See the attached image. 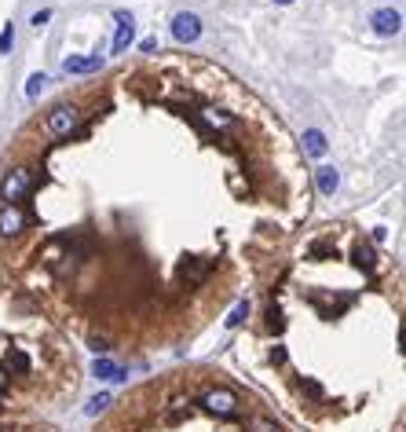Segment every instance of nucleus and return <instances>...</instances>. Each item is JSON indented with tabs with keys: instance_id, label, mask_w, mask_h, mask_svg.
Returning <instances> with one entry per match:
<instances>
[{
	"instance_id": "1",
	"label": "nucleus",
	"mask_w": 406,
	"mask_h": 432,
	"mask_svg": "<svg viewBox=\"0 0 406 432\" xmlns=\"http://www.w3.org/2000/svg\"><path fill=\"white\" fill-rule=\"evenodd\" d=\"M29 190H34V172H29L26 165L8 169V172H4V180H0V198H8L11 205L19 202V198H26Z\"/></svg>"
},
{
	"instance_id": "2",
	"label": "nucleus",
	"mask_w": 406,
	"mask_h": 432,
	"mask_svg": "<svg viewBox=\"0 0 406 432\" xmlns=\"http://www.w3.org/2000/svg\"><path fill=\"white\" fill-rule=\"evenodd\" d=\"M77 125H80V110L70 106V103H62V106H55L52 114H48V132L59 136V139H66Z\"/></svg>"
},
{
	"instance_id": "3",
	"label": "nucleus",
	"mask_w": 406,
	"mask_h": 432,
	"mask_svg": "<svg viewBox=\"0 0 406 432\" xmlns=\"http://www.w3.org/2000/svg\"><path fill=\"white\" fill-rule=\"evenodd\" d=\"M202 403H205V410H213L216 418H234L238 414V396L231 389H209L202 396Z\"/></svg>"
},
{
	"instance_id": "4",
	"label": "nucleus",
	"mask_w": 406,
	"mask_h": 432,
	"mask_svg": "<svg viewBox=\"0 0 406 432\" xmlns=\"http://www.w3.org/2000/svg\"><path fill=\"white\" fill-rule=\"evenodd\" d=\"M172 37L180 41V44H194L202 37V22H198V15H190V11H180L172 19Z\"/></svg>"
},
{
	"instance_id": "5",
	"label": "nucleus",
	"mask_w": 406,
	"mask_h": 432,
	"mask_svg": "<svg viewBox=\"0 0 406 432\" xmlns=\"http://www.w3.org/2000/svg\"><path fill=\"white\" fill-rule=\"evenodd\" d=\"M373 34H381V37H396L399 29H402V15L396 8H381V11H373Z\"/></svg>"
},
{
	"instance_id": "6",
	"label": "nucleus",
	"mask_w": 406,
	"mask_h": 432,
	"mask_svg": "<svg viewBox=\"0 0 406 432\" xmlns=\"http://www.w3.org/2000/svg\"><path fill=\"white\" fill-rule=\"evenodd\" d=\"M22 228H26V216H22L19 205H11V202L0 205V235L15 238V235H22Z\"/></svg>"
},
{
	"instance_id": "7",
	"label": "nucleus",
	"mask_w": 406,
	"mask_h": 432,
	"mask_svg": "<svg viewBox=\"0 0 406 432\" xmlns=\"http://www.w3.org/2000/svg\"><path fill=\"white\" fill-rule=\"evenodd\" d=\"M209 271H213V260L209 257H187L183 264H180V279L187 282V286H198Z\"/></svg>"
},
{
	"instance_id": "8",
	"label": "nucleus",
	"mask_w": 406,
	"mask_h": 432,
	"mask_svg": "<svg viewBox=\"0 0 406 432\" xmlns=\"http://www.w3.org/2000/svg\"><path fill=\"white\" fill-rule=\"evenodd\" d=\"M136 37V19L128 11H118V34H113V52H128V44Z\"/></svg>"
},
{
	"instance_id": "9",
	"label": "nucleus",
	"mask_w": 406,
	"mask_h": 432,
	"mask_svg": "<svg viewBox=\"0 0 406 432\" xmlns=\"http://www.w3.org/2000/svg\"><path fill=\"white\" fill-rule=\"evenodd\" d=\"M103 67V55L99 52H92V55H70L66 62H62V70L66 74H92V70H99Z\"/></svg>"
},
{
	"instance_id": "10",
	"label": "nucleus",
	"mask_w": 406,
	"mask_h": 432,
	"mask_svg": "<svg viewBox=\"0 0 406 432\" xmlns=\"http://www.w3.org/2000/svg\"><path fill=\"white\" fill-rule=\"evenodd\" d=\"M315 180H318V190H322V195H326V198H330V195H333V190L340 187V172H337L333 165H322V169L315 172Z\"/></svg>"
},
{
	"instance_id": "11",
	"label": "nucleus",
	"mask_w": 406,
	"mask_h": 432,
	"mask_svg": "<svg viewBox=\"0 0 406 432\" xmlns=\"http://www.w3.org/2000/svg\"><path fill=\"white\" fill-rule=\"evenodd\" d=\"M304 151L312 158H322V154H326V136H322L318 129H307L304 132Z\"/></svg>"
},
{
	"instance_id": "12",
	"label": "nucleus",
	"mask_w": 406,
	"mask_h": 432,
	"mask_svg": "<svg viewBox=\"0 0 406 432\" xmlns=\"http://www.w3.org/2000/svg\"><path fill=\"white\" fill-rule=\"evenodd\" d=\"M95 377H99V381H121L125 370L118 363H110V359H95Z\"/></svg>"
},
{
	"instance_id": "13",
	"label": "nucleus",
	"mask_w": 406,
	"mask_h": 432,
	"mask_svg": "<svg viewBox=\"0 0 406 432\" xmlns=\"http://www.w3.org/2000/svg\"><path fill=\"white\" fill-rule=\"evenodd\" d=\"M249 319V300H238L234 308H231V315H227V330H234V326H241Z\"/></svg>"
},
{
	"instance_id": "14",
	"label": "nucleus",
	"mask_w": 406,
	"mask_h": 432,
	"mask_svg": "<svg viewBox=\"0 0 406 432\" xmlns=\"http://www.w3.org/2000/svg\"><path fill=\"white\" fill-rule=\"evenodd\" d=\"M249 432H282V428L274 425L271 418H253V421H249Z\"/></svg>"
},
{
	"instance_id": "15",
	"label": "nucleus",
	"mask_w": 406,
	"mask_h": 432,
	"mask_svg": "<svg viewBox=\"0 0 406 432\" xmlns=\"http://www.w3.org/2000/svg\"><path fill=\"white\" fill-rule=\"evenodd\" d=\"M44 81H48V77H44V74H34V77H29V85H26V95H29V99H37V95H41V88H44Z\"/></svg>"
},
{
	"instance_id": "16",
	"label": "nucleus",
	"mask_w": 406,
	"mask_h": 432,
	"mask_svg": "<svg viewBox=\"0 0 406 432\" xmlns=\"http://www.w3.org/2000/svg\"><path fill=\"white\" fill-rule=\"evenodd\" d=\"M11 366H15L19 374H26V370H29V359L22 356V351H11V356H8V370H11Z\"/></svg>"
},
{
	"instance_id": "17",
	"label": "nucleus",
	"mask_w": 406,
	"mask_h": 432,
	"mask_svg": "<svg viewBox=\"0 0 406 432\" xmlns=\"http://www.w3.org/2000/svg\"><path fill=\"white\" fill-rule=\"evenodd\" d=\"M267 326H271L274 333H282V326H286V319H282V312L274 308V304H271V308H267Z\"/></svg>"
},
{
	"instance_id": "18",
	"label": "nucleus",
	"mask_w": 406,
	"mask_h": 432,
	"mask_svg": "<svg viewBox=\"0 0 406 432\" xmlns=\"http://www.w3.org/2000/svg\"><path fill=\"white\" fill-rule=\"evenodd\" d=\"M11 44H15V29H11V22H8V26H4V34H0V55H4Z\"/></svg>"
},
{
	"instance_id": "19",
	"label": "nucleus",
	"mask_w": 406,
	"mask_h": 432,
	"mask_svg": "<svg viewBox=\"0 0 406 432\" xmlns=\"http://www.w3.org/2000/svg\"><path fill=\"white\" fill-rule=\"evenodd\" d=\"M106 407H110V396H95L92 403H88V414H103Z\"/></svg>"
},
{
	"instance_id": "20",
	"label": "nucleus",
	"mask_w": 406,
	"mask_h": 432,
	"mask_svg": "<svg viewBox=\"0 0 406 432\" xmlns=\"http://www.w3.org/2000/svg\"><path fill=\"white\" fill-rule=\"evenodd\" d=\"M355 260H359L363 267H373V249H370V246H359V253H355Z\"/></svg>"
},
{
	"instance_id": "21",
	"label": "nucleus",
	"mask_w": 406,
	"mask_h": 432,
	"mask_svg": "<svg viewBox=\"0 0 406 432\" xmlns=\"http://www.w3.org/2000/svg\"><path fill=\"white\" fill-rule=\"evenodd\" d=\"M48 19H52V11L44 8V11H37L34 19H29V22H34V29H41V26H48Z\"/></svg>"
},
{
	"instance_id": "22",
	"label": "nucleus",
	"mask_w": 406,
	"mask_h": 432,
	"mask_svg": "<svg viewBox=\"0 0 406 432\" xmlns=\"http://www.w3.org/2000/svg\"><path fill=\"white\" fill-rule=\"evenodd\" d=\"M300 389H304L307 396H315V399H322V389L315 385V381H300Z\"/></svg>"
},
{
	"instance_id": "23",
	"label": "nucleus",
	"mask_w": 406,
	"mask_h": 432,
	"mask_svg": "<svg viewBox=\"0 0 406 432\" xmlns=\"http://www.w3.org/2000/svg\"><path fill=\"white\" fill-rule=\"evenodd\" d=\"M139 52H158V37H147V41L139 44Z\"/></svg>"
},
{
	"instance_id": "24",
	"label": "nucleus",
	"mask_w": 406,
	"mask_h": 432,
	"mask_svg": "<svg viewBox=\"0 0 406 432\" xmlns=\"http://www.w3.org/2000/svg\"><path fill=\"white\" fill-rule=\"evenodd\" d=\"M271 363H286V348H271Z\"/></svg>"
},
{
	"instance_id": "25",
	"label": "nucleus",
	"mask_w": 406,
	"mask_h": 432,
	"mask_svg": "<svg viewBox=\"0 0 406 432\" xmlns=\"http://www.w3.org/2000/svg\"><path fill=\"white\" fill-rule=\"evenodd\" d=\"M106 348H110V344H106L103 337H92V351H106Z\"/></svg>"
},
{
	"instance_id": "26",
	"label": "nucleus",
	"mask_w": 406,
	"mask_h": 432,
	"mask_svg": "<svg viewBox=\"0 0 406 432\" xmlns=\"http://www.w3.org/2000/svg\"><path fill=\"white\" fill-rule=\"evenodd\" d=\"M274 4H293V0H274Z\"/></svg>"
},
{
	"instance_id": "27",
	"label": "nucleus",
	"mask_w": 406,
	"mask_h": 432,
	"mask_svg": "<svg viewBox=\"0 0 406 432\" xmlns=\"http://www.w3.org/2000/svg\"><path fill=\"white\" fill-rule=\"evenodd\" d=\"M0 432H11V428H0Z\"/></svg>"
}]
</instances>
